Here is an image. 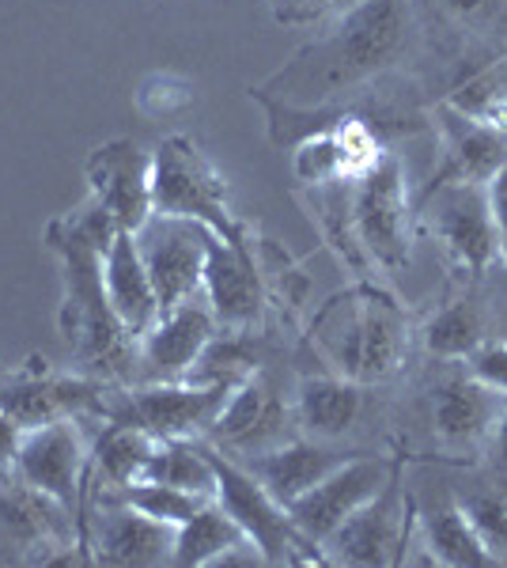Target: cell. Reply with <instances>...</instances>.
Wrapping results in <instances>:
<instances>
[{
    "label": "cell",
    "instance_id": "cell-1",
    "mask_svg": "<svg viewBox=\"0 0 507 568\" xmlns=\"http://www.w3.org/2000/svg\"><path fill=\"white\" fill-rule=\"evenodd\" d=\"M424 42L417 0H356L326 23L270 80L246 88V99H273L292 110L353 103L364 91L405 77Z\"/></svg>",
    "mask_w": 507,
    "mask_h": 568
},
{
    "label": "cell",
    "instance_id": "cell-2",
    "mask_svg": "<svg viewBox=\"0 0 507 568\" xmlns=\"http://www.w3.org/2000/svg\"><path fill=\"white\" fill-rule=\"evenodd\" d=\"M122 227L95 201H84L72 213L53 216L42 243L61 258V307L58 329L80 372L99 375L118 387H133L136 337L122 326L107 300L103 254Z\"/></svg>",
    "mask_w": 507,
    "mask_h": 568
},
{
    "label": "cell",
    "instance_id": "cell-3",
    "mask_svg": "<svg viewBox=\"0 0 507 568\" xmlns=\"http://www.w3.org/2000/svg\"><path fill=\"white\" fill-rule=\"evenodd\" d=\"M413 326L417 315L383 281H353L307 315L303 349L322 364L318 372L386 387L409 364Z\"/></svg>",
    "mask_w": 507,
    "mask_h": 568
},
{
    "label": "cell",
    "instance_id": "cell-4",
    "mask_svg": "<svg viewBox=\"0 0 507 568\" xmlns=\"http://www.w3.org/2000/svg\"><path fill=\"white\" fill-rule=\"evenodd\" d=\"M152 209L163 216L197 220L235 251H254V227L232 205L224 171L186 133H168L152 149Z\"/></svg>",
    "mask_w": 507,
    "mask_h": 568
},
{
    "label": "cell",
    "instance_id": "cell-5",
    "mask_svg": "<svg viewBox=\"0 0 507 568\" xmlns=\"http://www.w3.org/2000/svg\"><path fill=\"white\" fill-rule=\"evenodd\" d=\"M417 240L436 243L444 254L447 277L485 281L500 270V240H496L488 186L481 182H439L413 197Z\"/></svg>",
    "mask_w": 507,
    "mask_h": 568
},
{
    "label": "cell",
    "instance_id": "cell-6",
    "mask_svg": "<svg viewBox=\"0 0 507 568\" xmlns=\"http://www.w3.org/2000/svg\"><path fill=\"white\" fill-rule=\"evenodd\" d=\"M205 452L216 474V504L243 527L246 542L262 554L265 565H329L318 542L296 527L281 500L246 470L243 463L224 455L216 444L205 439Z\"/></svg>",
    "mask_w": 507,
    "mask_h": 568
},
{
    "label": "cell",
    "instance_id": "cell-7",
    "mask_svg": "<svg viewBox=\"0 0 507 568\" xmlns=\"http://www.w3.org/2000/svg\"><path fill=\"white\" fill-rule=\"evenodd\" d=\"M413 455L405 452V439L394 444V470L367 504H359L353 516L322 542L329 565L353 568H394L409 546L413 524H417V497L405 489V466Z\"/></svg>",
    "mask_w": 507,
    "mask_h": 568
},
{
    "label": "cell",
    "instance_id": "cell-8",
    "mask_svg": "<svg viewBox=\"0 0 507 568\" xmlns=\"http://www.w3.org/2000/svg\"><path fill=\"white\" fill-rule=\"evenodd\" d=\"M118 383H107L88 372H58L42 356H27L20 368L0 375V409L23 428H42L53 420H107Z\"/></svg>",
    "mask_w": 507,
    "mask_h": 568
},
{
    "label": "cell",
    "instance_id": "cell-9",
    "mask_svg": "<svg viewBox=\"0 0 507 568\" xmlns=\"http://www.w3.org/2000/svg\"><path fill=\"white\" fill-rule=\"evenodd\" d=\"M436 375L424 387V406H428L432 439L444 455L439 463L450 466H477L485 455V444L500 420L507 394L485 387L481 379L466 372V364L432 361Z\"/></svg>",
    "mask_w": 507,
    "mask_h": 568
},
{
    "label": "cell",
    "instance_id": "cell-10",
    "mask_svg": "<svg viewBox=\"0 0 507 568\" xmlns=\"http://www.w3.org/2000/svg\"><path fill=\"white\" fill-rule=\"evenodd\" d=\"M353 227L356 240L383 277H398L413 262V186L398 152H386L364 179L353 182Z\"/></svg>",
    "mask_w": 507,
    "mask_h": 568
},
{
    "label": "cell",
    "instance_id": "cell-11",
    "mask_svg": "<svg viewBox=\"0 0 507 568\" xmlns=\"http://www.w3.org/2000/svg\"><path fill=\"white\" fill-rule=\"evenodd\" d=\"M232 383H133L114 387L107 420H129L155 439H205L220 409L232 398Z\"/></svg>",
    "mask_w": 507,
    "mask_h": 568
},
{
    "label": "cell",
    "instance_id": "cell-12",
    "mask_svg": "<svg viewBox=\"0 0 507 568\" xmlns=\"http://www.w3.org/2000/svg\"><path fill=\"white\" fill-rule=\"evenodd\" d=\"M174 535H179V527L144 516V511L118 500L84 497V508L77 516V549L84 565H110V568L171 565Z\"/></svg>",
    "mask_w": 507,
    "mask_h": 568
},
{
    "label": "cell",
    "instance_id": "cell-13",
    "mask_svg": "<svg viewBox=\"0 0 507 568\" xmlns=\"http://www.w3.org/2000/svg\"><path fill=\"white\" fill-rule=\"evenodd\" d=\"M296 436V406H292L281 379L265 364L232 390V398L220 409L216 425L209 428L205 439L216 444L224 455H232V459H251V455L273 452V447L288 444Z\"/></svg>",
    "mask_w": 507,
    "mask_h": 568
},
{
    "label": "cell",
    "instance_id": "cell-14",
    "mask_svg": "<svg viewBox=\"0 0 507 568\" xmlns=\"http://www.w3.org/2000/svg\"><path fill=\"white\" fill-rule=\"evenodd\" d=\"M488 281H463L447 277L439 300L424 315H417L413 337L428 361H455L463 364L474 356L488 337H500V318H496V292Z\"/></svg>",
    "mask_w": 507,
    "mask_h": 568
},
{
    "label": "cell",
    "instance_id": "cell-15",
    "mask_svg": "<svg viewBox=\"0 0 507 568\" xmlns=\"http://www.w3.org/2000/svg\"><path fill=\"white\" fill-rule=\"evenodd\" d=\"M88 466H91V433L84 420H53V425L23 433L16 452V478L34 485L61 508L80 516L88 497Z\"/></svg>",
    "mask_w": 507,
    "mask_h": 568
},
{
    "label": "cell",
    "instance_id": "cell-16",
    "mask_svg": "<svg viewBox=\"0 0 507 568\" xmlns=\"http://www.w3.org/2000/svg\"><path fill=\"white\" fill-rule=\"evenodd\" d=\"M133 235L136 251L144 258V270L152 277L155 300H160V315L197 296L201 277H205L209 227H201L197 220L152 213L141 232Z\"/></svg>",
    "mask_w": 507,
    "mask_h": 568
},
{
    "label": "cell",
    "instance_id": "cell-17",
    "mask_svg": "<svg viewBox=\"0 0 507 568\" xmlns=\"http://www.w3.org/2000/svg\"><path fill=\"white\" fill-rule=\"evenodd\" d=\"M428 130L439 144V168L424 186L439 182H481L488 186L507 168V130L466 114L447 99L428 103Z\"/></svg>",
    "mask_w": 507,
    "mask_h": 568
},
{
    "label": "cell",
    "instance_id": "cell-18",
    "mask_svg": "<svg viewBox=\"0 0 507 568\" xmlns=\"http://www.w3.org/2000/svg\"><path fill=\"white\" fill-rule=\"evenodd\" d=\"M91 201L103 205L122 232H141L152 209V152L133 136H114L88 152L84 163Z\"/></svg>",
    "mask_w": 507,
    "mask_h": 568
},
{
    "label": "cell",
    "instance_id": "cell-19",
    "mask_svg": "<svg viewBox=\"0 0 507 568\" xmlns=\"http://www.w3.org/2000/svg\"><path fill=\"white\" fill-rule=\"evenodd\" d=\"M201 296L220 329H262L270 318V292L254 251H235L209 232Z\"/></svg>",
    "mask_w": 507,
    "mask_h": 568
},
{
    "label": "cell",
    "instance_id": "cell-20",
    "mask_svg": "<svg viewBox=\"0 0 507 568\" xmlns=\"http://www.w3.org/2000/svg\"><path fill=\"white\" fill-rule=\"evenodd\" d=\"M394 470V455H364L356 452L345 459L329 478H322L315 489L303 493L296 504H288V516L311 542H326L348 516L383 489V481Z\"/></svg>",
    "mask_w": 507,
    "mask_h": 568
},
{
    "label": "cell",
    "instance_id": "cell-21",
    "mask_svg": "<svg viewBox=\"0 0 507 568\" xmlns=\"http://www.w3.org/2000/svg\"><path fill=\"white\" fill-rule=\"evenodd\" d=\"M216 318L205 296H193L186 304L163 311L149 334L136 337V375L133 383H179L197 364L201 349L216 334Z\"/></svg>",
    "mask_w": 507,
    "mask_h": 568
},
{
    "label": "cell",
    "instance_id": "cell-22",
    "mask_svg": "<svg viewBox=\"0 0 507 568\" xmlns=\"http://www.w3.org/2000/svg\"><path fill=\"white\" fill-rule=\"evenodd\" d=\"M375 390L367 383L345 379L334 372H307L300 375L292 406H296V425L300 436L318 439V444H341L356 439L364 433V425L372 420L375 409Z\"/></svg>",
    "mask_w": 507,
    "mask_h": 568
},
{
    "label": "cell",
    "instance_id": "cell-23",
    "mask_svg": "<svg viewBox=\"0 0 507 568\" xmlns=\"http://www.w3.org/2000/svg\"><path fill=\"white\" fill-rule=\"evenodd\" d=\"M353 455L356 452H348V447H341V444H318V439L296 436V439H288V444L273 447V452L251 455V459H239V463L288 508V504H296L303 493L315 489L322 478H329V474L345 459H353Z\"/></svg>",
    "mask_w": 507,
    "mask_h": 568
},
{
    "label": "cell",
    "instance_id": "cell-24",
    "mask_svg": "<svg viewBox=\"0 0 507 568\" xmlns=\"http://www.w3.org/2000/svg\"><path fill=\"white\" fill-rule=\"evenodd\" d=\"M103 284H107V300L114 307V315L122 318V326L133 337L149 334L152 323L160 318V300H155L152 277L144 270V258L136 251V235L133 232H118L110 240L103 254Z\"/></svg>",
    "mask_w": 507,
    "mask_h": 568
},
{
    "label": "cell",
    "instance_id": "cell-25",
    "mask_svg": "<svg viewBox=\"0 0 507 568\" xmlns=\"http://www.w3.org/2000/svg\"><path fill=\"white\" fill-rule=\"evenodd\" d=\"M417 538L428 549L432 565L444 568H500L496 557L488 554L485 542L477 538V530L469 527L463 508L455 497L439 493L432 504H417Z\"/></svg>",
    "mask_w": 507,
    "mask_h": 568
},
{
    "label": "cell",
    "instance_id": "cell-26",
    "mask_svg": "<svg viewBox=\"0 0 507 568\" xmlns=\"http://www.w3.org/2000/svg\"><path fill=\"white\" fill-rule=\"evenodd\" d=\"M303 209L318 227L322 243L356 281H379L383 273L367 258L353 227V182H326V186H303Z\"/></svg>",
    "mask_w": 507,
    "mask_h": 568
},
{
    "label": "cell",
    "instance_id": "cell-27",
    "mask_svg": "<svg viewBox=\"0 0 507 568\" xmlns=\"http://www.w3.org/2000/svg\"><path fill=\"white\" fill-rule=\"evenodd\" d=\"M152 452H155V436L144 433V428L129 425V420H95V433H91V466H88L91 489L107 493V489H122L129 481H141Z\"/></svg>",
    "mask_w": 507,
    "mask_h": 568
},
{
    "label": "cell",
    "instance_id": "cell-28",
    "mask_svg": "<svg viewBox=\"0 0 507 568\" xmlns=\"http://www.w3.org/2000/svg\"><path fill=\"white\" fill-rule=\"evenodd\" d=\"M273 356V342L262 329H216L212 342L201 349L197 364L190 368V383H239L257 368H265Z\"/></svg>",
    "mask_w": 507,
    "mask_h": 568
},
{
    "label": "cell",
    "instance_id": "cell-29",
    "mask_svg": "<svg viewBox=\"0 0 507 568\" xmlns=\"http://www.w3.org/2000/svg\"><path fill=\"white\" fill-rule=\"evenodd\" d=\"M424 8L463 50L507 45V0H424Z\"/></svg>",
    "mask_w": 507,
    "mask_h": 568
},
{
    "label": "cell",
    "instance_id": "cell-30",
    "mask_svg": "<svg viewBox=\"0 0 507 568\" xmlns=\"http://www.w3.org/2000/svg\"><path fill=\"white\" fill-rule=\"evenodd\" d=\"M246 535L243 527L227 516L224 508L212 497L205 508H197L186 524L174 535V561L182 568H201V565H220L235 546H243Z\"/></svg>",
    "mask_w": 507,
    "mask_h": 568
},
{
    "label": "cell",
    "instance_id": "cell-31",
    "mask_svg": "<svg viewBox=\"0 0 507 568\" xmlns=\"http://www.w3.org/2000/svg\"><path fill=\"white\" fill-rule=\"evenodd\" d=\"M450 497L463 508V516L477 530V538L485 542L488 554L496 557V565L507 568V481L481 474L466 489H450Z\"/></svg>",
    "mask_w": 507,
    "mask_h": 568
},
{
    "label": "cell",
    "instance_id": "cell-32",
    "mask_svg": "<svg viewBox=\"0 0 507 568\" xmlns=\"http://www.w3.org/2000/svg\"><path fill=\"white\" fill-rule=\"evenodd\" d=\"M141 481H163L216 497V474H212L205 439H155V452Z\"/></svg>",
    "mask_w": 507,
    "mask_h": 568
},
{
    "label": "cell",
    "instance_id": "cell-33",
    "mask_svg": "<svg viewBox=\"0 0 507 568\" xmlns=\"http://www.w3.org/2000/svg\"><path fill=\"white\" fill-rule=\"evenodd\" d=\"M88 497L129 504V508L144 511V516H152V519H163V524H171V527H182L193 511L205 508V504L212 500V497H205V493H190V489L163 485V481H129V485H122V489H107V493H95L88 481Z\"/></svg>",
    "mask_w": 507,
    "mask_h": 568
},
{
    "label": "cell",
    "instance_id": "cell-34",
    "mask_svg": "<svg viewBox=\"0 0 507 568\" xmlns=\"http://www.w3.org/2000/svg\"><path fill=\"white\" fill-rule=\"evenodd\" d=\"M193 106V84L174 72H152L141 88H136V110L152 122L160 118H179Z\"/></svg>",
    "mask_w": 507,
    "mask_h": 568
},
{
    "label": "cell",
    "instance_id": "cell-35",
    "mask_svg": "<svg viewBox=\"0 0 507 568\" xmlns=\"http://www.w3.org/2000/svg\"><path fill=\"white\" fill-rule=\"evenodd\" d=\"M265 4H270V16L281 27H322L337 20L356 0H265Z\"/></svg>",
    "mask_w": 507,
    "mask_h": 568
},
{
    "label": "cell",
    "instance_id": "cell-36",
    "mask_svg": "<svg viewBox=\"0 0 507 568\" xmlns=\"http://www.w3.org/2000/svg\"><path fill=\"white\" fill-rule=\"evenodd\" d=\"M466 372L481 379L485 387L507 394V337H488L474 356H466Z\"/></svg>",
    "mask_w": 507,
    "mask_h": 568
},
{
    "label": "cell",
    "instance_id": "cell-37",
    "mask_svg": "<svg viewBox=\"0 0 507 568\" xmlns=\"http://www.w3.org/2000/svg\"><path fill=\"white\" fill-rule=\"evenodd\" d=\"M481 466H485V474H493L496 481H507V406H504V414H500V420H496L493 436H488V444H485Z\"/></svg>",
    "mask_w": 507,
    "mask_h": 568
},
{
    "label": "cell",
    "instance_id": "cell-38",
    "mask_svg": "<svg viewBox=\"0 0 507 568\" xmlns=\"http://www.w3.org/2000/svg\"><path fill=\"white\" fill-rule=\"evenodd\" d=\"M488 205H493L496 240H500V262L507 270V168L493 182H488Z\"/></svg>",
    "mask_w": 507,
    "mask_h": 568
},
{
    "label": "cell",
    "instance_id": "cell-39",
    "mask_svg": "<svg viewBox=\"0 0 507 568\" xmlns=\"http://www.w3.org/2000/svg\"><path fill=\"white\" fill-rule=\"evenodd\" d=\"M20 444H23V428L16 425L4 409H0V478L16 466V452H20Z\"/></svg>",
    "mask_w": 507,
    "mask_h": 568
},
{
    "label": "cell",
    "instance_id": "cell-40",
    "mask_svg": "<svg viewBox=\"0 0 507 568\" xmlns=\"http://www.w3.org/2000/svg\"><path fill=\"white\" fill-rule=\"evenodd\" d=\"M496 318H500V337H507V270L496 273Z\"/></svg>",
    "mask_w": 507,
    "mask_h": 568
},
{
    "label": "cell",
    "instance_id": "cell-41",
    "mask_svg": "<svg viewBox=\"0 0 507 568\" xmlns=\"http://www.w3.org/2000/svg\"><path fill=\"white\" fill-rule=\"evenodd\" d=\"M8 561H20V554H16V549L8 546L4 538H0V565H8Z\"/></svg>",
    "mask_w": 507,
    "mask_h": 568
},
{
    "label": "cell",
    "instance_id": "cell-42",
    "mask_svg": "<svg viewBox=\"0 0 507 568\" xmlns=\"http://www.w3.org/2000/svg\"><path fill=\"white\" fill-rule=\"evenodd\" d=\"M4 372H8V364H4V361H0V375H4Z\"/></svg>",
    "mask_w": 507,
    "mask_h": 568
}]
</instances>
